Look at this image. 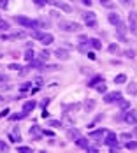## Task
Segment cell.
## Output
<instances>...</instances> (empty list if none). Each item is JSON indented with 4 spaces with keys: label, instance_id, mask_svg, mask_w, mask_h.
<instances>
[{
    "label": "cell",
    "instance_id": "1",
    "mask_svg": "<svg viewBox=\"0 0 137 153\" xmlns=\"http://www.w3.org/2000/svg\"><path fill=\"white\" fill-rule=\"evenodd\" d=\"M58 28L63 30V32H79L83 28V25L76 23V21H69V20H60L58 21Z\"/></svg>",
    "mask_w": 137,
    "mask_h": 153
},
{
    "label": "cell",
    "instance_id": "2",
    "mask_svg": "<svg viewBox=\"0 0 137 153\" xmlns=\"http://www.w3.org/2000/svg\"><path fill=\"white\" fill-rule=\"evenodd\" d=\"M32 37H33V39H37V41H40L44 46H49V44H53V42H55V37H53L51 34H48V32H39V30H33Z\"/></svg>",
    "mask_w": 137,
    "mask_h": 153
},
{
    "label": "cell",
    "instance_id": "3",
    "mask_svg": "<svg viewBox=\"0 0 137 153\" xmlns=\"http://www.w3.org/2000/svg\"><path fill=\"white\" fill-rule=\"evenodd\" d=\"M14 21L18 25H21L23 28H32V30L39 28L37 27V20H30V18H25V16H14Z\"/></svg>",
    "mask_w": 137,
    "mask_h": 153
},
{
    "label": "cell",
    "instance_id": "4",
    "mask_svg": "<svg viewBox=\"0 0 137 153\" xmlns=\"http://www.w3.org/2000/svg\"><path fill=\"white\" fill-rule=\"evenodd\" d=\"M104 144H106V146H107L111 151H116V150H120V146H118V141H116V134H114V132H106Z\"/></svg>",
    "mask_w": 137,
    "mask_h": 153
},
{
    "label": "cell",
    "instance_id": "5",
    "mask_svg": "<svg viewBox=\"0 0 137 153\" xmlns=\"http://www.w3.org/2000/svg\"><path fill=\"white\" fill-rule=\"evenodd\" d=\"M83 21L88 28H93V27H97V14L91 11H86V13H83Z\"/></svg>",
    "mask_w": 137,
    "mask_h": 153
},
{
    "label": "cell",
    "instance_id": "6",
    "mask_svg": "<svg viewBox=\"0 0 137 153\" xmlns=\"http://www.w3.org/2000/svg\"><path fill=\"white\" fill-rule=\"evenodd\" d=\"M128 28L132 34L137 35V13L135 11H130L128 13Z\"/></svg>",
    "mask_w": 137,
    "mask_h": 153
},
{
    "label": "cell",
    "instance_id": "7",
    "mask_svg": "<svg viewBox=\"0 0 137 153\" xmlns=\"http://www.w3.org/2000/svg\"><path fill=\"white\" fill-rule=\"evenodd\" d=\"M121 99V92H106L104 93V102L106 104H113V102H118Z\"/></svg>",
    "mask_w": 137,
    "mask_h": 153
},
{
    "label": "cell",
    "instance_id": "8",
    "mask_svg": "<svg viewBox=\"0 0 137 153\" xmlns=\"http://www.w3.org/2000/svg\"><path fill=\"white\" fill-rule=\"evenodd\" d=\"M121 120L125 123H128V125H135L137 123V113L135 111H127V113H123Z\"/></svg>",
    "mask_w": 137,
    "mask_h": 153
},
{
    "label": "cell",
    "instance_id": "9",
    "mask_svg": "<svg viewBox=\"0 0 137 153\" xmlns=\"http://www.w3.org/2000/svg\"><path fill=\"white\" fill-rule=\"evenodd\" d=\"M48 4H51L53 7H58V9H62V11H65V13H72V7H70L69 4H65V2H62V0H48Z\"/></svg>",
    "mask_w": 137,
    "mask_h": 153
},
{
    "label": "cell",
    "instance_id": "10",
    "mask_svg": "<svg viewBox=\"0 0 137 153\" xmlns=\"http://www.w3.org/2000/svg\"><path fill=\"white\" fill-rule=\"evenodd\" d=\"M56 58H60V60H69L70 58V53H69V49H63V48H58V49H55V53H53Z\"/></svg>",
    "mask_w": 137,
    "mask_h": 153
},
{
    "label": "cell",
    "instance_id": "11",
    "mask_svg": "<svg viewBox=\"0 0 137 153\" xmlns=\"http://www.w3.org/2000/svg\"><path fill=\"white\" fill-rule=\"evenodd\" d=\"M84 111L86 113H91V111H93L95 109V106H97V102H95V99H84Z\"/></svg>",
    "mask_w": 137,
    "mask_h": 153
},
{
    "label": "cell",
    "instance_id": "12",
    "mask_svg": "<svg viewBox=\"0 0 137 153\" xmlns=\"http://www.w3.org/2000/svg\"><path fill=\"white\" fill-rule=\"evenodd\" d=\"M79 136H81V132H79L76 127H72V129H69V130H67V139H69V141H76Z\"/></svg>",
    "mask_w": 137,
    "mask_h": 153
},
{
    "label": "cell",
    "instance_id": "13",
    "mask_svg": "<svg viewBox=\"0 0 137 153\" xmlns=\"http://www.w3.org/2000/svg\"><path fill=\"white\" fill-rule=\"evenodd\" d=\"M9 139H11L13 143H19V141H21V136H19V127H14V129L11 130Z\"/></svg>",
    "mask_w": 137,
    "mask_h": 153
},
{
    "label": "cell",
    "instance_id": "14",
    "mask_svg": "<svg viewBox=\"0 0 137 153\" xmlns=\"http://www.w3.org/2000/svg\"><path fill=\"white\" fill-rule=\"evenodd\" d=\"M2 39H6V41H7V39H11V41H13V39H26V32H23V30H21V32H14V34H11V35H4Z\"/></svg>",
    "mask_w": 137,
    "mask_h": 153
},
{
    "label": "cell",
    "instance_id": "15",
    "mask_svg": "<svg viewBox=\"0 0 137 153\" xmlns=\"http://www.w3.org/2000/svg\"><path fill=\"white\" fill-rule=\"evenodd\" d=\"M107 21H109L111 25H114V27H116V25L121 21V18H120V14H118V13H111V14H107Z\"/></svg>",
    "mask_w": 137,
    "mask_h": 153
},
{
    "label": "cell",
    "instance_id": "16",
    "mask_svg": "<svg viewBox=\"0 0 137 153\" xmlns=\"http://www.w3.org/2000/svg\"><path fill=\"white\" fill-rule=\"evenodd\" d=\"M104 134H106V130H104V129H99V130L91 132L90 137H91V139H97V141H102V136H104Z\"/></svg>",
    "mask_w": 137,
    "mask_h": 153
},
{
    "label": "cell",
    "instance_id": "17",
    "mask_svg": "<svg viewBox=\"0 0 137 153\" xmlns=\"http://www.w3.org/2000/svg\"><path fill=\"white\" fill-rule=\"evenodd\" d=\"M35 100H28V102H25L23 104V111H26V113H32L33 109H35Z\"/></svg>",
    "mask_w": 137,
    "mask_h": 153
},
{
    "label": "cell",
    "instance_id": "18",
    "mask_svg": "<svg viewBox=\"0 0 137 153\" xmlns=\"http://www.w3.org/2000/svg\"><path fill=\"white\" fill-rule=\"evenodd\" d=\"M74 143H76L79 148H83V150H86V148H88V139H86V137H83V136H79Z\"/></svg>",
    "mask_w": 137,
    "mask_h": 153
},
{
    "label": "cell",
    "instance_id": "19",
    "mask_svg": "<svg viewBox=\"0 0 137 153\" xmlns=\"http://www.w3.org/2000/svg\"><path fill=\"white\" fill-rule=\"evenodd\" d=\"M30 136H33V137H37V139H40V136H42V130H40V127H37V125H33V127L30 129Z\"/></svg>",
    "mask_w": 137,
    "mask_h": 153
},
{
    "label": "cell",
    "instance_id": "20",
    "mask_svg": "<svg viewBox=\"0 0 137 153\" xmlns=\"http://www.w3.org/2000/svg\"><path fill=\"white\" fill-rule=\"evenodd\" d=\"M81 108V104L77 102V104H70V106H67V104H63V111H77Z\"/></svg>",
    "mask_w": 137,
    "mask_h": 153
},
{
    "label": "cell",
    "instance_id": "21",
    "mask_svg": "<svg viewBox=\"0 0 137 153\" xmlns=\"http://www.w3.org/2000/svg\"><path fill=\"white\" fill-rule=\"evenodd\" d=\"M114 83H116V85H125V83H127V76H125V74H118V76L114 78Z\"/></svg>",
    "mask_w": 137,
    "mask_h": 153
},
{
    "label": "cell",
    "instance_id": "22",
    "mask_svg": "<svg viewBox=\"0 0 137 153\" xmlns=\"http://www.w3.org/2000/svg\"><path fill=\"white\" fill-rule=\"evenodd\" d=\"M127 92H128L130 95H135V93H137V83H128Z\"/></svg>",
    "mask_w": 137,
    "mask_h": 153
},
{
    "label": "cell",
    "instance_id": "23",
    "mask_svg": "<svg viewBox=\"0 0 137 153\" xmlns=\"http://www.w3.org/2000/svg\"><path fill=\"white\" fill-rule=\"evenodd\" d=\"M88 42H90V46H91V48H95L97 51L102 48V44H100V41H99V39H90Z\"/></svg>",
    "mask_w": 137,
    "mask_h": 153
},
{
    "label": "cell",
    "instance_id": "24",
    "mask_svg": "<svg viewBox=\"0 0 137 153\" xmlns=\"http://www.w3.org/2000/svg\"><path fill=\"white\" fill-rule=\"evenodd\" d=\"M123 57H127L128 60H134V58H135V51H134V49H125V51H123Z\"/></svg>",
    "mask_w": 137,
    "mask_h": 153
},
{
    "label": "cell",
    "instance_id": "25",
    "mask_svg": "<svg viewBox=\"0 0 137 153\" xmlns=\"http://www.w3.org/2000/svg\"><path fill=\"white\" fill-rule=\"evenodd\" d=\"M107 51H109V53H113V55H116V53H120V48H118V44H116V42H113V44H109Z\"/></svg>",
    "mask_w": 137,
    "mask_h": 153
},
{
    "label": "cell",
    "instance_id": "26",
    "mask_svg": "<svg viewBox=\"0 0 137 153\" xmlns=\"http://www.w3.org/2000/svg\"><path fill=\"white\" fill-rule=\"evenodd\" d=\"M125 148L127 150H137V141H125Z\"/></svg>",
    "mask_w": 137,
    "mask_h": 153
},
{
    "label": "cell",
    "instance_id": "27",
    "mask_svg": "<svg viewBox=\"0 0 137 153\" xmlns=\"http://www.w3.org/2000/svg\"><path fill=\"white\" fill-rule=\"evenodd\" d=\"M49 55H51V53H49V51H48V49H42V51H40V55H39V60H42V62H46V60H48V58H49Z\"/></svg>",
    "mask_w": 137,
    "mask_h": 153
},
{
    "label": "cell",
    "instance_id": "28",
    "mask_svg": "<svg viewBox=\"0 0 137 153\" xmlns=\"http://www.w3.org/2000/svg\"><path fill=\"white\" fill-rule=\"evenodd\" d=\"M25 60H26V62H32V60H35V57H33V51H32L30 48L25 51Z\"/></svg>",
    "mask_w": 137,
    "mask_h": 153
},
{
    "label": "cell",
    "instance_id": "29",
    "mask_svg": "<svg viewBox=\"0 0 137 153\" xmlns=\"http://www.w3.org/2000/svg\"><path fill=\"white\" fill-rule=\"evenodd\" d=\"M26 115H28L26 111H23V113H18V115H11V116H9V120H21V118H25Z\"/></svg>",
    "mask_w": 137,
    "mask_h": 153
},
{
    "label": "cell",
    "instance_id": "30",
    "mask_svg": "<svg viewBox=\"0 0 137 153\" xmlns=\"http://www.w3.org/2000/svg\"><path fill=\"white\" fill-rule=\"evenodd\" d=\"M48 127H53V129H60V127H62V122H58V120H49V122H48Z\"/></svg>",
    "mask_w": 137,
    "mask_h": 153
},
{
    "label": "cell",
    "instance_id": "31",
    "mask_svg": "<svg viewBox=\"0 0 137 153\" xmlns=\"http://www.w3.org/2000/svg\"><path fill=\"white\" fill-rule=\"evenodd\" d=\"M93 88H97V92H99V93H106V92H107V86H106L104 83H100V85H95Z\"/></svg>",
    "mask_w": 137,
    "mask_h": 153
},
{
    "label": "cell",
    "instance_id": "32",
    "mask_svg": "<svg viewBox=\"0 0 137 153\" xmlns=\"http://www.w3.org/2000/svg\"><path fill=\"white\" fill-rule=\"evenodd\" d=\"M30 71H32V67H30V65H26V67H23V69L19 71V78H25V76H26V74H28Z\"/></svg>",
    "mask_w": 137,
    "mask_h": 153
},
{
    "label": "cell",
    "instance_id": "33",
    "mask_svg": "<svg viewBox=\"0 0 137 153\" xmlns=\"http://www.w3.org/2000/svg\"><path fill=\"white\" fill-rule=\"evenodd\" d=\"M11 27H9V23L7 21H2L0 20V32H6V30H9Z\"/></svg>",
    "mask_w": 137,
    "mask_h": 153
},
{
    "label": "cell",
    "instance_id": "34",
    "mask_svg": "<svg viewBox=\"0 0 137 153\" xmlns=\"http://www.w3.org/2000/svg\"><path fill=\"white\" fill-rule=\"evenodd\" d=\"M118 102H120V108H121L123 111L130 108V102H128V100H118Z\"/></svg>",
    "mask_w": 137,
    "mask_h": 153
},
{
    "label": "cell",
    "instance_id": "35",
    "mask_svg": "<svg viewBox=\"0 0 137 153\" xmlns=\"http://www.w3.org/2000/svg\"><path fill=\"white\" fill-rule=\"evenodd\" d=\"M18 151H19V153H32L33 150H32L30 146H19V148H18Z\"/></svg>",
    "mask_w": 137,
    "mask_h": 153
},
{
    "label": "cell",
    "instance_id": "36",
    "mask_svg": "<svg viewBox=\"0 0 137 153\" xmlns=\"http://www.w3.org/2000/svg\"><path fill=\"white\" fill-rule=\"evenodd\" d=\"M21 69H23V67H21L19 64H11V65H9V71H21Z\"/></svg>",
    "mask_w": 137,
    "mask_h": 153
},
{
    "label": "cell",
    "instance_id": "37",
    "mask_svg": "<svg viewBox=\"0 0 137 153\" xmlns=\"http://www.w3.org/2000/svg\"><path fill=\"white\" fill-rule=\"evenodd\" d=\"M33 4L39 6V7H44L46 4H48V0H33Z\"/></svg>",
    "mask_w": 137,
    "mask_h": 153
},
{
    "label": "cell",
    "instance_id": "38",
    "mask_svg": "<svg viewBox=\"0 0 137 153\" xmlns=\"http://www.w3.org/2000/svg\"><path fill=\"white\" fill-rule=\"evenodd\" d=\"M30 85H32V83L26 81V83H23V85L19 86V90H21V92H26V90H30Z\"/></svg>",
    "mask_w": 137,
    "mask_h": 153
},
{
    "label": "cell",
    "instance_id": "39",
    "mask_svg": "<svg viewBox=\"0 0 137 153\" xmlns=\"http://www.w3.org/2000/svg\"><path fill=\"white\" fill-rule=\"evenodd\" d=\"M9 150V146L6 144V141H0V151H7Z\"/></svg>",
    "mask_w": 137,
    "mask_h": 153
},
{
    "label": "cell",
    "instance_id": "40",
    "mask_svg": "<svg viewBox=\"0 0 137 153\" xmlns=\"http://www.w3.org/2000/svg\"><path fill=\"white\" fill-rule=\"evenodd\" d=\"M100 81H102V78H100V76H97L95 79H91V83H90V86H95V85H97V83H100Z\"/></svg>",
    "mask_w": 137,
    "mask_h": 153
},
{
    "label": "cell",
    "instance_id": "41",
    "mask_svg": "<svg viewBox=\"0 0 137 153\" xmlns=\"http://www.w3.org/2000/svg\"><path fill=\"white\" fill-rule=\"evenodd\" d=\"M86 151H91V153H99V146H88Z\"/></svg>",
    "mask_w": 137,
    "mask_h": 153
},
{
    "label": "cell",
    "instance_id": "42",
    "mask_svg": "<svg viewBox=\"0 0 137 153\" xmlns=\"http://www.w3.org/2000/svg\"><path fill=\"white\" fill-rule=\"evenodd\" d=\"M46 69H48V71H60L58 65H46Z\"/></svg>",
    "mask_w": 137,
    "mask_h": 153
},
{
    "label": "cell",
    "instance_id": "43",
    "mask_svg": "<svg viewBox=\"0 0 137 153\" xmlns=\"http://www.w3.org/2000/svg\"><path fill=\"white\" fill-rule=\"evenodd\" d=\"M118 2H120L121 6H127V7H128V6L132 4V0H118Z\"/></svg>",
    "mask_w": 137,
    "mask_h": 153
},
{
    "label": "cell",
    "instance_id": "44",
    "mask_svg": "<svg viewBox=\"0 0 137 153\" xmlns=\"http://www.w3.org/2000/svg\"><path fill=\"white\" fill-rule=\"evenodd\" d=\"M81 2H83L86 7H91V4H93V0H81Z\"/></svg>",
    "mask_w": 137,
    "mask_h": 153
},
{
    "label": "cell",
    "instance_id": "45",
    "mask_svg": "<svg viewBox=\"0 0 137 153\" xmlns=\"http://www.w3.org/2000/svg\"><path fill=\"white\" fill-rule=\"evenodd\" d=\"M99 2H100L102 6H106V7H109V6H111V0H99Z\"/></svg>",
    "mask_w": 137,
    "mask_h": 153
},
{
    "label": "cell",
    "instance_id": "46",
    "mask_svg": "<svg viewBox=\"0 0 137 153\" xmlns=\"http://www.w3.org/2000/svg\"><path fill=\"white\" fill-rule=\"evenodd\" d=\"M49 16H51V18H55V20H58V18H60V14H58L56 11H51V13H49Z\"/></svg>",
    "mask_w": 137,
    "mask_h": 153
},
{
    "label": "cell",
    "instance_id": "47",
    "mask_svg": "<svg viewBox=\"0 0 137 153\" xmlns=\"http://www.w3.org/2000/svg\"><path fill=\"white\" fill-rule=\"evenodd\" d=\"M42 83H44V81H42V78H37V79L33 81V85H37V86H42Z\"/></svg>",
    "mask_w": 137,
    "mask_h": 153
},
{
    "label": "cell",
    "instance_id": "48",
    "mask_svg": "<svg viewBox=\"0 0 137 153\" xmlns=\"http://www.w3.org/2000/svg\"><path fill=\"white\" fill-rule=\"evenodd\" d=\"M130 137H132V136H130V134H125V132H123V134H121V139H123V141H128V139H130Z\"/></svg>",
    "mask_w": 137,
    "mask_h": 153
},
{
    "label": "cell",
    "instance_id": "49",
    "mask_svg": "<svg viewBox=\"0 0 137 153\" xmlns=\"http://www.w3.org/2000/svg\"><path fill=\"white\" fill-rule=\"evenodd\" d=\"M9 115V109H4L2 113H0V118H4V116H7Z\"/></svg>",
    "mask_w": 137,
    "mask_h": 153
},
{
    "label": "cell",
    "instance_id": "50",
    "mask_svg": "<svg viewBox=\"0 0 137 153\" xmlns=\"http://www.w3.org/2000/svg\"><path fill=\"white\" fill-rule=\"evenodd\" d=\"M88 58H90V60H95L97 57H95V53H88Z\"/></svg>",
    "mask_w": 137,
    "mask_h": 153
},
{
    "label": "cell",
    "instance_id": "51",
    "mask_svg": "<svg viewBox=\"0 0 137 153\" xmlns=\"http://www.w3.org/2000/svg\"><path fill=\"white\" fill-rule=\"evenodd\" d=\"M42 134H46V136H49V137L53 136V132H51V130H42Z\"/></svg>",
    "mask_w": 137,
    "mask_h": 153
},
{
    "label": "cell",
    "instance_id": "52",
    "mask_svg": "<svg viewBox=\"0 0 137 153\" xmlns=\"http://www.w3.org/2000/svg\"><path fill=\"white\" fill-rule=\"evenodd\" d=\"M134 136H137V123H135V127H134Z\"/></svg>",
    "mask_w": 137,
    "mask_h": 153
},
{
    "label": "cell",
    "instance_id": "53",
    "mask_svg": "<svg viewBox=\"0 0 137 153\" xmlns=\"http://www.w3.org/2000/svg\"><path fill=\"white\" fill-rule=\"evenodd\" d=\"M4 100H6V99H4V97H2V95H0V102H4Z\"/></svg>",
    "mask_w": 137,
    "mask_h": 153
},
{
    "label": "cell",
    "instance_id": "54",
    "mask_svg": "<svg viewBox=\"0 0 137 153\" xmlns=\"http://www.w3.org/2000/svg\"><path fill=\"white\" fill-rule=\"evenodd\" d=\"M0 57H2V55H0Z\"/></svg>",
    "mask_w": 137,
    "mask_h": 153
}]
</instances>
